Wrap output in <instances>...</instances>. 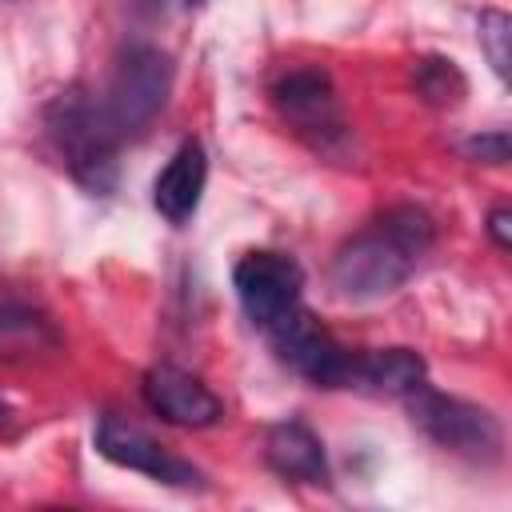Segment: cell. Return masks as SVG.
Listing matches in <instances>:
<instances>
[{
    "label": "cell",
    "mask_w": 512,
    "mask_h": 512,
    "mask_svg": "<svg viewBox=\"0 0 512 512\" xmlns=\"http://www.w3.org/2000/svg\"><path fill=\"white\" fill-rule=\"evenodd\" d=\"M208 184V152L200 140H184L168 164L160 168V176L152 180V208L168 220V224H188L200 208Z\"/></svg>",
    "instance_id": "30bf717a"
},
{
    "label": "cell",
    "mask_w": 512,
    "mask_h": 512,
    "mask_svg": "<svg viewBox=\"0 0 512 512\" xmlns=\"http://www.w3.org/2000/svg\"><path fill=\"white\" fill-rule=\"evenodd\" d=\"M508 152H512V140H508L504 128H492V132H480V136L464 140V156L484 160V164H504Z\"/></svg>",
    "instance_id": "2e32d148"
},
{
    "label": "cell",
    "mask_w": 512,
    "mask_h": 512,
    "mask_svg": "<svg viewBox=\"0 0 512 512\" xmlns=\"http://www.w3.org/2000/svg\"><path fill=\"white\" fill-rule=\"evenodd\" d=\"M476 36H480V48H484L492 72H496L500 80H508V60H512V52H508V44H512V20H508L500 8H484L480 20H476Z\"/></svg>",
    "instance_id": "9a60e30c"
},
{
    "label": "cell",
    "mask_w": 512,
    "mask_h": 512,
    "mask_svg": "<svg viewBox=\"0 0 512 512\" xmlns=\"http://www.w3.org/2000/svg\"><path fill=\"white\" fill-rule=\"evenodd\" d=\"M424 384H428V364L412 348L356 352L352 380H348V388H364V392H376V396H400V400H408Z\"/></svg>",
    "instance_id": "7c38bea8"
},
{
    "label": "cell",
    "mask_w": 512,
    "mask_h": 512,
    "mask_svg": "<svg viewBox=\"0 0 512 512\" xmlns=\"http://www.w3.org/2000/svg\"><path fill=\"white\" fill-rule=\"evenodd\" d=\"M232 288H236V300H240L244 316L260 332H268L272 324H280L288 312L300 308L304 272L292 256L272 252V248H256V252H244L236 260Z\"/></svg>",
    "instance_id": "8992f818"
},
{
    "label": "cell",
    "mask_w": 512,
    "mask_h": 512,
    "mask_svg": "<svg viewBox=\"0 0 512 512\" xmlns=\"http://www.w3.org/2000/svg\"><path fill=\"white\" fill-rule=\"evenodd\" d=\"M44 132L56 148V156L64 160V168L72 172V180L92 192V196H108L116 188L120 176V136L100 104V96H92L84 84L64 88L60 96L48 100L44 108Z\"/></svg>",
    "instance_id": "7a4b0ae2"
},
{
    "label": "cell",
    "mask_w": 512,
    "mask_h": 512,
    "mask_svg": "<svg viewBox=\"0 0 512 512\" xmlns=\"http://www.w3.org/2000/svg\"><path fill=\"white\" fill-rule=\"evenodd\" d=\"M488 236H492V244H496L500 252L512 248V212H508V208H492V212H488Z\"/></svg>",
    "instance_id": "e0dca14e"
},
{
    "label": "cell",
    "mask_w": 512,
    "mask_h": 512,
    "mask_svg": "<svg viewBox=\"0 0 512 512\" xmlns=\"http://www.w3.org/2000/svg\"><path fill=\"white\" fill-rule=\"evenodd\" d=\"M408 412L416 420V428L440 444L444 452L468 460V464H496L504 456V428L500 420L472 404V400H460V396H444L436 388H416L408 396Z\"/></svg>",
    "instance_id": "3957f363"
},
{
    "label": "cell",
    "mask_w": 512,
    "mask_h": 512,
    "mask_svg": "<svg viewBox=\"0 0 512 512\" xmlns=\"http://www.w3.org/2000/svg\"><path fill=\"white\" fill-rule=\"evenodd\" d=\"M412 80H416V92L428 100V104H440V108H448V104H460V96H464V72L452 64V60H444V56H424V60H416V68H412Z\"/></svg>",
    "instance_id": "5bb4252c"
},
{
    "label": "cell",
    "mask_w": 512,
    "mask_h": 512,
    "mask_svg": "<svg viewBox=\"0 0 512 512\" xmlns=\"http://www.w3.org/2000/svg\"><path fill=\"white\" fill-rule=\"evenodd\" d=\"M436 244V224L416 204H396L352 232L332 256V288L348 300H380L396 292Z\"/></svg>",
    "instance_id": "6da1fadb"
},
{
    "label": "cell",
    "mask_w": 512,
    "mask_h": 512,
    "mask_svg": "<svg viewBox=\"0 0 512 512\" xmlns=\"http://www.w3.org/2000/svg\"><path fill=\"white\" fill-rule=\"evenodd\" d=\"M264 460L276 476L296 484H328V456L304 420H276L264 432Z\"/></svg>",
    "instance_id": "8fae6325"
},
{
    "label": "cell",
    "mask_w": 512,
    "mask_h": 512,
    "mask_svg": "<svg viewBox=\"0 0 512 512\" xmlns=\"http://www.w3.org/2000/svg\"><path fill=\"white\" fill-rule=\"evenodd\" d=\"M140 396L160 420H168L176 428H212L224 416L220 396L200 376H192L176 364H152L140 380Z\"/></svg>",
    "instance_id": "9c48e42d"
},
{
    "label": "cell",
    "mask_w": 512,
    "mask_h": 512,
    "mask_svg": "<svg viewBox=\"0 0 512 512\" xmlns=\"http://www.w3.org/2000/svg\"><path fill=\"white\" fill-rule=\"evenodd\" d=\"M96 452L128 472H144L156 484H168V488H200L204 484L196 464L180 460L176 452H168L160 440H152L144 428L128 424L116 412H104L96 420Z\"/></svg>",
    "instance_id": "ba28073f"
},
{
    "label": "cell",
    "mask_w": 512,
    "mask_h": 512,
    "mask_svg": "<svg viewBox=\"0 0 512 512\" xmlns=\"http://www.w3.org/2000/svg\"><path fill=\"white\" fill-rule=\"evenodd\" d=\"M188 4H192V8H200V4H208V0H188Z\"/></svg>",
    "instance_id": "d6986e66"
},
{
    "label": "cell",
    "mask_w": 512,
    "mask_h": 512,
    "mask_svg": "<svg viewBox=\"0 0 512 512\" xmlns=\"http://www.w3.org/2000/svg\"><path fill=\"white\" fill-rule=\"evenodd\" d=\"M60 344V332L52 328V320L12 296H0V356H32V352H48Z\"/></svg>",
    "instance_id": "4fadbf2b"
},
{
    "label": "cell",
    "mask_w": 512,
    "mask_h": 512,
    "mask_svg": "<svg viewBox=\"0 0 512 512\" xmlns=\"http://www.w3.org/2000/svg\"><path fill=\"white\" fill-rule=\"evenodd\" d=\"M168 92H172L168 52H160L156 44H128L112 64V80L100 104L116 136L128 140V136H140L160 116V108L168 104Z\"/></svg>",
    "instance_id": "5b68a950"
},
{
    "label": "cell",
    "mask_w": 512,
    "mask_h": 512,
    "mask_svg": "<svg viewBox=\"0 0 512 512\" xmlns=\"http://www.w3.org/2000/svg\"><path fill=\"white\" fill-rule=\"evenodd\" d=\"M12 416H16V412H12V404H8V396L0 392V432H4L8 424H12Z\"/></svg>",
    "instance_id": "ac0fdd59"
},
{
    "label": "cell",
    "mask_w": 512,
    "mask_h": 512,
    "mask_svg": "<svg viewBox=\"0 0 512 512\" xmlns=\"http://www.w3.org/2000/svg\"><path fill=\"white\" fill-rule=\"evenodd\" d=\"M268 340H272L276 356L296 376H304L308 384H316V388H348L356 352H348L312 312H304V308L288 312L280 324L268 328Z\"/></svg>",
    "instance_id": "52a82bcc"
},
{
    "label": "cell",
    "mask_w": 512,
    "mask_h": 512,
    "mask_svg": "<svg viewBox=\"0 0 512 512\" xmlns=\"http://www.w3.org/2000/svg\"><path fill=\"white\" fill-rule=\"evenodd\" d=\"M272 104L280 120L320 156H340L348 148V116L340 108L336 84L324 68H288L272 80Z\"/></svg>",
    "instance_id": "277c9868"
}]
</instances>
